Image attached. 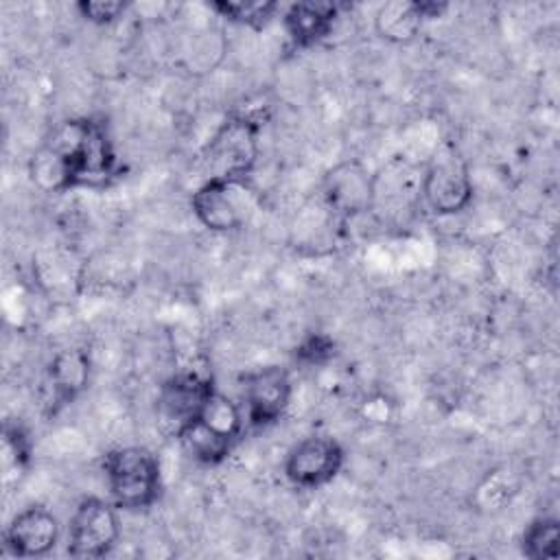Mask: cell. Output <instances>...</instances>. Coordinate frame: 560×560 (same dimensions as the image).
<instances>
[{
    "mask_svg": "<svg viewBox=\"0 0 560 560\" xmlns=\"http://www.w3.org/2000/svg\"><path fill=\"white\" fill-rule=\"evenodd\" d=\"M245 182L203 179L192 192L190 208L197 221L210 232H232L245 223V203L238 197Z\"/></svg>",
    "mask_w": 560,
    "mask_h": 560,
    "instance_id": "obj_11",
    "label": "cell"
},
{
    "mask_svg": "<svg viewBox=\"0 0 560 560\" xmlns=\"http://www.w3.org/2000/svg\"><path fill=\"white\" fill-rule=\"evenodd\" d=\"M521 551L532 560H553L560 553V523L553 516L534 518L523 536Z\"/></svg>",
    "mask_w": 560,
    "mask_h": 560,
    "instance_id": "obj_16",
    "label": "cell"
},
{
    "mask_svg": "<svg viewBox=\"0 0 560 560\" xmlns=\"http://www.w3.org/2000/svg\"><path fill=\"white\" fill-rule=\"evenodd\" d=\"M50 398L57 407L70 405L90 381V357L81 348L57 350L48 363L46 374Z\"/></svg>",
    "mask_w": 560,
    "mask_h": 560,
    "instance_id": "obj_14",
    "label": "cell"
},
{
    "mask_svg": "<svg viewBox=\"0 0 560 560\" xmlns=\"http://www.w3.org/2000/svg\"><path fill=\"white\" fill-rule=\"evenodd\" d=\"M335 354V341L324 332L306 335L295 348V361L304 365H322Z\"/></svg>",
    "mask_w": 560,
    "mask_h": 560,
    "instance_id": "obj_19",
    "label": "cell"
},
{
    "mask_svg": "<svg viewBox=\"0 0 560 560\" xmlns=\"http://www.w3.org/2000/svg\"><path fill=\"white\" fill-rule=\"evenodd\" d=\"M343 446L330 435L302 438L284 459V477L302 490L330 483L343 466Z\"/></svg>",
    "mask_w": 560,
    "mask_h": 560,
    "instance_id": "obj_7",
    "label": "cell"
},
{
    "mask_svg": "<svg viewBox=\"0 0 560 560\" xmlns=\"http://www.w3.org/2000/svg\"><path fill=\"white\" fill-rule=\"evenodd\" d=\"M2 462H4V472L9 477V472H22L28 466L31 459V442L28 435L24 433V429L20 424H11L7 422L2 429Z\"/></svg>",
    "mask_w": 560,
    "mask_h": 560,
    "instance_id": "obj_18",
    "label": "cell"
},
{
    "mask_svg": "<svg viewBox=\"0 0 560 560\" xmlns=\"http://www.w3.org/2000/svg\"><path fill=\"white\" fill-rule=\"evenodd\" d=\"M208 7L228 22L252 28H262L278 11V4L271 0H214Z\"/></svg>",
    "mask_w": 560,
    "mask_h": 560,
    "instance_id": "obj_17",
    "label": "cell"
},
{
    "mask_svg": "<svg viewBox=\"0 0 560 560\" xmlns=\"http://www.w3.org/2000/svg\"><path fill=\"white\" fill-rule=\"evenodd\" d=\"M107 490L118 510H147L162 490L158 457L144 446H118L103 455Z\"/></svg>",
    "mask_w": 560,
    "mask_h": 560,
    "instance_id": "obj_3",
    "label": "cell"
},
{
    "mask_svg": "<svg viewBox=\"0 0 560 560\" xmlns=\"http://www.w3.org/2000/svg\"><path fill=\"white\" fill-rule=\"evenodd\" d=\"M59 542V523L42 505H28L18 512L4 529V547L18 558H39Z\"/></svg>",
    "mask_w": 560,
    "mask_h": 560,
    "instance_id": "obj_12",
    "label": "cell"
},
{
    "mask_svg": "<svg viewBox=\"0 0 560 560\" xmlns=\"http://www.w3.org/2000/svg\"><path fill=\"white\" fill-rule=\"evenodd\" d=\"M127 4L120 0H79L77 11L92 24H109L125 13Z\"/></svg>",
    "mask_w": 560,
    "mask_h": 560,
    "instance_id": "obj_20",
    "label": "cell"
},
{
    "mask_svg": "<svg viewBox=\"0 0 560 560\" xmlns=\"http://www.w3.org/2000/svg\"><path fill=\"white\" fill-rule=\"evenodd\" d=\"M214 392L217 387L208 372L195 368L179 370L162 383L158 394V413L177 435V431L201 411Z\"/></svg>",
    "mask_w": 560,
    "mask_h": 560,
    "instance_id": "obj_10",
    "label": "cell"
},
{
    "mask_svg": "<svg viewBox=\"0 0 560 560\" xmlns=\"http://www.w3.org/2000/svg\"><path fill=\"white\" fill-rule=\"evenodd\" d=\"M424 206L438 217H451L472 201V177L466 158L455 144H442L429 158L420 177Z\"/></svg>",
    "mask_w": 560,
    "mask_h": 560,
    "instance_id": "obj_5",
    "label": "cell"
},
{
    "mask_svg": "<svg viewBox=\"0 0 560 560\" xmlns=\"http://www.w3.org/2000/svg\"><path fill=\"white\" fill-rule=\"evenodd\" d=\"M33 182L44 190L101 188L118 175V158L107 127L94 118H72L57 127L31 162Z\"/></svg>",
    "mask_w": 560,
    "mask_h": 560,
    "instance_id": "obj_1",
    "label": "cell"
},
{
    "mask_svg": "<svg viewBox=\"0 0 560 560\" xmlns=\"http://www.w3.org/2000/svg\"><path fill=\"white\" fill-rule=\"evenodd\" d=\"M260 120L249 114L228 116L201 153L206 179L245 182L260 153Z\"/></svg>",
    "mask_w": 560,
    "mask_h": 560,
    "instance_id": "obj_4",
    "label": "cell"
},
{
    "mask_svg": "<svg viewBox=\"0 0 560 560\" xmlns=\"http://www.w3.org/2000/svg\"><path fill=\"white\" fill-rule=\"evenodd\" d=\"M245 420L254 429L276 424L291 400V376L280 365H262L252 370L243 381Z\"/></svg>",
    "mask_w": 560,
    "mask_h": 560,
    "instance_id": "obj_9",
    "label": "cell"
},
{
    "mask_svg": "<svg viewBox=\"0 0 560 560\" xmlns=\"http://www.w3.org/2000/svg\"><path fill=\"white\" fill-rule=\"evenodd\" d=\"M245 413L225 394L214 392L201 411L177 431L186 453L208 466L221 464L243 433Z\"/></svg>",
    "mask_w": 560,
    "mask_h": 560,
    "instance_id": "obj_2",
    "label": "cell"
},
{
    "mask_svg": "<svg viewBox=\"0 0 560 560\" xmlns=\"http://www.w3.org/2000/svg\"><path fill=\"white\" fill-rule=\"evenodd\" d=\"M376 197V177L363 164L348 160L332 166L322 182L324 208L346 221L368 212Z\"/></svg>",
    "mask_w": 560,
    "mask_h": 560,
    "instance_id": "obj_8",
    "label": "cell"
},
{
    "mask_svg": "<svg viewBox=\"0 0 560 560\" xmlns=\"http://www.w3.org/2000/svg\"><path fill=\"white\" fill-rule=\"evenodd\" d=\"M120 540L118 508L109 499L85 497L68 521L66 551L72 558H103Z\"/></svg>",
    "mask_w": 560,
    "mask_h": 560,
    "instance_id": "obj_6",
    "label": "cell"
},
{
    "mask_svg": "<svg viewBox=\"0 0 560 560\" xmlns=\"http://www.w3.org/2000/svg\"><path fill=\"white\" fill-rule=\"evenodd\" d=\"M420 0H394L381 4L374 15V28L378 37L392 44H407L416 39L424 24Z\"/></svg>",
    "mask_w": 560,
    "mask_h": 560,
    "instance_id": "obj_15",
    "label": "cell"
},
{
    "mask_svg": "<svg viewBox=\"0 0 560 560\" xmlns=\"http://www.w3.org/2000/svg\"><path fill=\"white\" fill-rule=\"evenodd\" d=\"M339 18V4L324 0L293 2L282 15L284 31L295 48H308L330 35Z\"/></svg>",
    "mask_w": 560,
    "mask_h": 560,
    "instance_id": "obj_13",
    "label": "cell"
}]
</instances>
